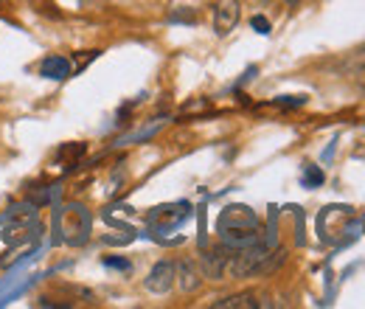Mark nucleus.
<instances>
[{
  "mask_svg": "<svg viewBox=\"0 0 365 309\" xmlns=\"http://www.w3.org/2000/svg\"><path fill=\"white\" fill-rule=\"evenodd\" d=\"M220 231H222V245H228L230 250L259 242V220L245 206H230L220 220Z\"/></svg>",
  "mask_w": 365,
  "mask_h": 309,
  "instance_id": "nucleus-1",
  "label": "nucleus"
},
{
  "mask_svg": "<svg viewBox=\"0 0 365 309\" xmlns=\"http://www.w3.org/2000/svg\"><path fill=\"white\" fill-rule=\"evenodd\" d=\"M40 74L46 79H68L71 76V62L65 56H46L40 65Z\"/></svg>",
  "mask_w": 365,
  "mask_h": 309,
  "instance_id": "nucleus-7",
  "label": "nucleus"
},
{
  "mask_svg": "<svg viewBox=\"0 0 365 309\" xmlns=\"http://www.w3.org/2000/svg\"><path fill=\"white\" fill-rule=\"evenodd\" d=\"M96 56H98V51H88V54H85V56H82V59H76V68H79V71H82V68H85V65H88V62H91V59H96Z\"/></svg>",
  "mask_w": 365,
  "mask_h": 309,
  "instance_id": "nucleus-12",
  "label": "nucleus"
},
{
  "mask_svg": "<svg viewBox=\"0 0 365 309\" xmlns=\"http://www.w3.org/2000/svg\"><path fill=\"white\" fill-rule=\"evenodd\" d=\"M230 250L228 245H220V248H211V250H205L202 256H200V273L205 275V278H222L225 275V270H228V259H230Z\"/></svg>",
  "mask_w": 365,
  "mask_h": 309,
  "instance_id": "nucleus-2",
  "label": "nucleus"
},
{
  "mask_svg": "<svg viewBox=\"0 0 365 309\" xmlns=\"http://www.w3.org/2000/svg\"><path fill=\"white\" fill-rule=\"evenodd\" d=\"M250 26H253L259 34H270V20H267V17H262V14H256V17L250 20Z\"/></svg>",
  "mask_w": 365,
  "mask_h": 309,
  "instance_id": "nucleus-10",
  "label": "nucleus"
},
{
  "mask_svg": "<svg viewBox=\"0 0 365 309\" xmlns=\"http://www.w3.org/2000/svg\"><path fill=\"white\" fill-rule=\"evenodd\" d=\"M175 287V265L172 262H158L146 275V290L155 295H166Z\"/></svg>",
  "mask_w": 365,
  "mask_h": 309,
  "instance_id": "nucleus-4",
  "label": "nucleus"
},
{
  "mask_svg": "<svg viewBox=\"0 0 365 309\" xmlns=\"http://www.w3.org/2000/svg\"><path fill=\"white\" fill-rule=\"evenodd\" d=\"M354 65H357V68H363V71H365V48H360V51L354 54Z\"/></svg>",
  "mask_w": 365,
  "mask_h": 309,
  "instance_id": "nucleus-13",
  "label": "nucleus"
},
{
  "mask_svg": "<svg viewBox=\"0 0 365 309\" xmlns=\"http://www.w3.org/2000/svg\"><path fill=\"white\" fill-rule=\"evenodd\" d=\"M239 14H242L239 0H217V6H214V31L220 37L230 34L239 23Z\"/></svg>",
  "mask_w": 365,
  "mask_h": 309,
  "instance_id": "nucleus-3",
  "label": "nucleus"
},
{
  "mask_svg": "<svg viewBox=\"0 0 365 309\" xmlns=\"http://www.w3.org/2000/svg\"><path fill=\"white\" fill-rule=\"evenodd\" d=\"M107 265H113V267H130L127 262H121V259H107Z\"/></svg>",
  "mask_w": 365,
  "mask_h": 309,
  "instance_id": "nucleus-14",
  "label": "nucleus"
},
{
  "mask_svg": "<svg viewBox=\"0 0 365 309\" xmlns=\"http://www.w3.org/2000/svg\"><path fill=\"white\" fill-rule=\"evenodd\" d=\"M264 295L256 293V290H245V293H236V295H228V298H220L214 301V309H259L267 307L270 301H262Z\"/></svg>",
  "mask_w": 365,
  "mask_h": 309,
  "instance_id": "nucleus-5",
  "label": "nucleus"
},
{
  "mask_svg": "<svg viewBox=\"0 0 365 309\" xmlns=\"http://www.w3.org/2000/svg\"><path fill=\"white\" fill-rule=\"evenodd\" d=\"M85 152V146L82 143H73V146H65L62 152H59V158H79Z\"/></svg>",
  "mask_w": 365,
  "mask_h": 309,
  "instance_id": "nucleus-11",
  "label": "nucleus"
},
{
  "mask_svg": "<svg viewBox=\"0 0 365 309\" xmlns=\"http://www.w3.org/2000/svg\"><path fill=\"white\" fill-rule=\"evenodd\" d=\"M11 220L20 222V225H26V222L34 220V211H31V208H23V206H17V208L11 211Z\"/></svg>",
  "mask_w": 365,
  "mask_h": 309,
  "instance_id": "nucleus-9",
  "label": "nucleus"
},
{
  "mask_svg": "<svg viewBox=\"0 0 365 309\" xmlns=\"http://www.w3.org/2000/svg\"><path fill=\"white\" fill-rule=\"evenodd\" d=\"M175 281H178V287L182 293H194L202 284V273L191 259H182L180 265H175Z\"/></svg>",
  "mask_w": 365,
  "mask_h": 309,
  "instance_id": "nucleus-6",
  "label": "nucleus"
},
{
  "mask_svg": "<svg viewBox=\"0 0 365 309\" xmlns=\"http://www.w3.org/2000/svg\"><path fill=\"white\" fill-rule=\"evenodd\" d=\"M284 262H287V250H284V248H275L273 253L264 256V262L259 265V273H256V275H270V273H275Z\"/></svg>",
  "mask_w": 365,
  "mask_h": 309,
  "instance_id": "nucleus-8",
  "label": "nucleus"
}]
</instances>
